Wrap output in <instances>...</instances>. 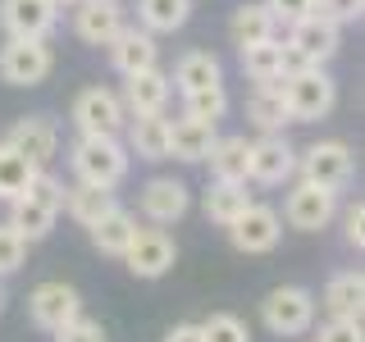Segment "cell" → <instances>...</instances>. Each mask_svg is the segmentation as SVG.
I'll list each match as a JSON object with an SVG mask.
<instances>
[{"instance_id":"1","label":"cell","mask_w":365,"mask_h":342,"mask_svg":"<svg viewBox=\"0 0 365 342\" xmlns=\"http://www.w3.org/2000/svg\"><path fill=\"white\" fill-rule=\"evenodd\" d=\"M338 83L319 64H302L297 73H283V105H288L292 123H315L334 110Z\"/></svg>"},{"instance_id":"2","label":"cell","mask_w":365,"mask_h":342,"mask_svg":"<svg viewBox=\"0 0 365 342\" xmlns=\"http://www.w3.org/2000/svg\"><path fill=\"white\" fill-rule=\"evenodd\" d=\"M68 160H73L78 182H96V187H114L128 174V151L119 146V137H83Z\"/></svg>"},{"instance_id":"3","label":"cell","mask_w":365,"mask_h":342,"mask_svg":"<svg viewBox=\"0 0 365 342\" xmlns=\"http://www.w3.org/2000/svg\"><path fill=\"white\" fill-rule=\"evenodd\" d=\"M51 46L46 37H9L5 51H0V78L9 87H37L51 73Z\"/></svg>"},{"instance_id":"4","label":"cell","mask_w":365,"mask_h":342,"mask_svg":"<svg viewBox=\"0 0 365 342\" xmlns=\"http://www.w3.org/2000/svg\"><path fill=\"white\" fill-rule=\"evenodd\" d=\"M260 319H265L269 333L297 338L315 324V296L306 288H274L265 301H260Z\"/></svg>"},{"instance_id":"5","label":"cell","mask_w":365,"mask_h":342,"mask_svg":"<svg viewBox=\"0 0 365 342\" xmlns=\"http://www.w3.org/2000/svg\"><path fill=\"white\" fill-rule=\"evenodd\" d=\"M73 123L83 137H114L128 123V114H123V100L110 87H87L73 100Z\"/></svg>"},{"instance_id":"6","label":"cell","mask_w":365,"mask_h":342,"mask_svg":"<svg viewBox=\"0 0 365 342\" xmlns=\"http://www.w3.org/2000/svg\"><path fill=\"white\" fill-rule=\"evenodd\" d=\"M228 237H233V247L247 251V256H265V251L279 247L283 219H279V210H269V205H256V201H251L247 210L237 214L233 224H228Z\"/></svg>"},{"instance_id":"7","label":"cell","mask_w":365,"mask_h":342,"mask_svg":"<svg viewBox=\"0 0 365 342\" xmlns=\"http://www.w3.org/2000/svg\"><path fill=\"white\" fill-rule=\"evenodd\" d=\"M334 210H338V192L319 187V182H306V178L288 192V205H283L288 224L302 228V233H319V228L334 219Z\"/></svg>"},{"instance_id":"8","label":"cell","mask_w":365,"mask_h":342,"mask_svg":"<svg viewBox=\"0 0 365 342\" xmlns=\"http://www.w3.org/2000/svg\"><path fill=\"white\" fill-rule=\"evenodd\" d=\"M288 46L297 55H302L306 64H324V60H334L338 55V23L334 19H324L319 9H311V14H302V19H292V32H288Z\"/></svg>"},{"instance_id":"9","label":"cell","mask_w":365,"mask_h":342,"mask_svg":"<svg viewBox=\"0 0 365 342\" xmlns=\"http://www.w3.org/2000/svg\"><path fill=\"white\" fill-rule=\"evenodd\" d=\"M297 174V151L283 142L279 133H265L260 142H251L247 151V178L260 182V187H274V182Z\"/></svg>"},{"instance_id":"10","label":"cell","mask_w":365,"mask_h":342,"mask_svg":"<svg viewBox=\"0 0 365 342\" xmlns=\"http://www.w3.org/2000/svg\"><path fill=\"white\" fill-rule=\"evenodd\" d=\"M28 315H32L37 328L55 333V328H64L73 315H83V296H78V288H68V283H41V288H32V296H28Z\"/></svg>"},{"instance_id":"11","label":"cell","mask_w":365,"mask_h":342,"mask_svg":"<svg viewBox=\"0 0 365 342\" xmlns=\"http://www.w3.org/2000/svg\"><path fill=\"white\" fill-rule=\"evenodd\" d=\"M5 146H9V151H19L28 165L46 169L55 160V151H60V128H55L46 114H32V119H19L14 128H9Z\"/></svg>"},{"instance_id":"12","label":"cell","mask_w":365,"mask_h":342,"mask_svg":"<svg viewBox=\"0 0 365 342\" xmlns=\"http://www.w3.org/2000/svg\"><path fill=\"white\" fill-rule=\"evenodd\" d=\"M123 260H128V269L137 279H165L174 269V242L160 228H137L128 251H123Z\"/></svg>"},{"instance_id":"13","label":"cell","mask_w":365,"mask_h":342,"mask_svg":"<svg viewBox=\"0 0 365 342\" xmlns=\"http://www.w3.org/2000/svg\"><path fill=\"white\" fill-rule=\"evenodd\" d=\"M302 174L306 182H319V187H347L351 182V146L347 142H315L311 151L302 155Z\"/></svg>"},{"instance_id":"14","label":"cell","mask_w":365,"mask_h":342,"mask_svg":"<svg viewBox=\"0 0 365 342\" xmlns=\"http://www.w3.org/2000/svg\"><path fill=\"white\" fill-rule=\"evenodd\" d=\"M55 19H60V9L51 0H0V28L9 37H46Z\"/></svg>"},{"instance_id":"15","label":"cell","mask_w":365,"mask_h":342,"mask_svg":"<svg viewBox=\"0 0 365 342\" xmlns=\"http://www.w3.org/2000/svg\"><path fill=\"white\" fill-rule=\"evenodd\" d=\"M110 60H114V68H119L123 78H128V73H142V68H155L160 46H155V37L146 28H119L114 41H110Z\"/></svg>"},{"instance_id":"16","label":"cell","mask_w":365,"mask_h":342,"mask_svg":"<svg viewBox=\"0 0 365 342\" xmlns=\"http://www.w3.org/2000/svg\"><path fill=\"white\" fill-rule=\"evenodd\" d=\"M187 205H192V192L182 187L178 178H151L142 187V214L151 224H174L187 214Z\"/></svg>"},{"instance_id":"17","label":"cell","mask_w":365,"mask_h":342,"mask_svg":"<svg viewBox=\"0 0 365 342\" xmlns=\"http://www.w3.org/2000/svg\"><path fill=\"white\" fill-rule=\"evenodd\" d=\"M78 37L87 46H110L114 32L123 28V14L114 0H78V19H73Z\"/></svg>"},{"instance_id":"18","label":"cell","mask_w":365,"mask_h":342,"mask_svg":"<svg viewBox=\"0 0 365 342\" xmlns=\"http://www.w3.org/2000/svg\"><path fill=\"white\" fill-rule=\"evenodd\" d=\"M215 142V123L205 119H192L182 114L178 123H169V160H182V165H201L205 151Z\"/></svg>"},{"instance_id":"19","label":"cell","mask_w":365,"mask_h":342,"mask_svg":"<svg viewBox=\"0 0 365 342\" xmlns=\"http://www.w3.org/2000/svg\"><path fill=\"white\" fill-rule=\"evenodd\" d=\"M119 100H123V110H133V114H155V110H165V100H169V78L160 73V68L128 73Z\"/></svg>"},{"instance_id":"20","label":"cell","mask_w":365,"mask_h":342,"mask_svg":"<svg viewBox=\"0 0 365 342\" xmlns=\"http://www.w3.org/2000/svg\"><path fill=\"white\" fill-rule=\"evenodd\" d=\"M128 146H133L137 160H169V119H165V110H155V114H133Z\"/></svg>"},{"instance_id":"21","label":"cell","mask_w":365,"mask_h":342,"mask_svg":"<svg viewBox=\"0 0 365 342\" xmlns=\"http://www.w3.org/2000/svg\"><path fill=\"white\" fill-rule=\"evenodd\" d=\"M55 214L60 210H51V205L37 201L32 192H23V197L9 201V228H14L23 242H41V237L55 228Z\"/></svg>"},{"instance_id":"22","label":"cell","mask_w":365,"mask_h":342,"mask_svg":"<svg viewBox=\"0 0 365 342\" xmlns=\"http://www.w3.org/2000/svg\"><path fill=\"white\" fill-rule=\"evenodd\" d=\"M247 119L260 133H283V123H292L288 105H283V78L279 83H256V91L247 100Z\"/></svg>"},{"instance_id":"23","label":"cell","mask_w":365,"mask_h":342,"mask_svg":"<svg viewBox=\"0 0 365 342\" xmlns=\"http://www.w3.org/2000/svg\"><path fill=\"white\" fill-rule=\"evenodd\" d=\"M324 311L334 319H361V311H365V279H361V269H347V274H334V279H329Z\"/></svg>"},{"instance_id":"24","label":"cell","mask_w":365,"mask_h":342,"mask_svg":"<svg viewBox=\"0 0 365 342\" xmlns=\"http://www.w3.org/2000/svg\"><path fill=\"white\" fill-rule=\"evenodd\" d=\"M133 233H137V219L128 210H106L96 224H91V242H96V251L101 256H123L128 251V242H133Z\"/></svg>"},{"instance_id":"25","label":"cell","mask_w":365,"mask_h":342,"mask_svg":"<svg viewBox=\"0 0 365 342\" xmlns=\"http://www.w3.org/2000/svg\"><path fill=\"white\" fill-rule=\"evenodd\" d=\"M247 151L251 142L247 137H215L205 160H210V174L224 182H247Z\"/></svg>"},{"instance_id":"26","label":"cell","mask_w":365,"mask_h":342,"mask_svg":"<svg viewBox=\"0 0 365 342\" xmlns=\"http://www.w3.org/2000/svg\"><path fill=\"white\" fill-rule=\"evenodd\" d=\"M274 19L269 5H256V0H247V5L233 9V19H228V37L233 46H251V41H269L274 37Z\"/></svg>"},{"instance_id":"27","label":"cell","mask_w":365,"mask_h":342,"mask_svg":"<svg viewBox=\"0 0 365 342\" xmlns=\"http://www.w3.org/2000/svg\"><path fill=\"white\" fill-rule=\"evenodd\" d=\"M114 205H119V201H114V192H110V187H96V182H78V187L64 197L68 219L83 224V228H91L106 210H114Z\"/></svg>"},{"instance_id":"28","label":"cell","mask_w":365,"mask_h":342,"mask_svg":"<svg viewBox=\"0 0 365 342\" xmlns=\"http://www.w3.org/2000/svg\"><path fill=\"white\" fill-rule=\"evenodd\" d=\"M251 205V192L242 187V182H224V178H215L210 187H205V214H210L220 228H228Z\"/></svg>"},{"instance_id":"29","label":"cell","mask_w":365,"mask_h":342,"mask_svg":"<svg viewBox=\"0 0 365 342\" xmlns=\"http://www.w3.org/2000/svg\"><path fill=\"white\" fill-rule=\"evenodd\" d=\"M242 51V73L251 83H279L283 78V46L279 41H251V46H237Z\"/></svg>"},{"instance_id":"30","label":"cell","mask_w":365,"mask_h":342,"mask_svg":"<svg viewBox=\"0 0 365 342\" xmlns=\"http://www.w3.org/2000/svg\"><path fill=\"white\" fill-rule=\"evenodd\" d=\"M169 83H178V91H201V87L224 83V73H220V60H215V55L187 51V55L174 64V78H169Z\"/></svg>"},{"instance_id":"31","label":"cell","mask_w":365,"mask_h":342,"mask_svg":"<svg viewBox=\"0 0 365 342\" xmlns=\"http://www.w3.org/2000/svg\"><path fill=\"white\" fill-rule=\"evenodd\" d=\"M192 14V0H137V19L146 32H174Z\"/></svg>"},{"instance_id":"32","label":"cell","mask_w":365,"mask_h":342,"mask_svg":"<svg viewBox=\"0 0 365 342\" xmlns=\"http://www.w3.org/2000/svg\"><path fill=\"white\" fill-rule=\"evenodd\" d=\"M32 174H37V165H28L19 151H9L5 142H0V201H14L28 192Z\"/></svg>"},{"instance_id":"33","label":"cell","mask_w":365,"mask_h":342,"mask_svg":"<svg viewBox=\"0 0 365 342\" xmlns=\"http://www.w3.org/2000/svg\"><path fill=\"white\" fill-rule=\"evenodd\" d=\"M182 100H187V114H192V119H205V123L224 119V110H228V91H224V83L201 87V91H182Z\"/></svg>"},{"instance_id":"34","label":"cell","mask_w":365,"mask_h":342,"mask_svg":"<svg viewBox=\"0 0 365 342\" xmlns=\"http://www.w3.org/2000/svg\"><path fill=\"white\" fill-rule=\"evenodd\" d=\"M201 342H251V333L237 315H210L201 324Z\"/></svg>"},{"instance_id":"35","label":"cell","mask_w":365,"mask_h":342,"mask_svg":"<svg viewBox=\"0 0 365 342\" xmlns=\"http://www.w3.org/2000/svg\"><path fill=\"white\" fill-rule=\"evenodd\" d=\"M23 256H28V242H23L9 224H0V279H5V274H14L23 265Z\"/></svg>"},{"instance_id":"36","label":"cell","mask_w":365,"mask_h":342,"mask_svg":"<svg viewBox=\"0 0 365 342\" xmlns=\"http://www.w3.org/2000/svg\"><path fill=\"white\" fill-rule=\"evenodd\" d=\"M55 342H106V328H101L96 319L73 315L64 328H55Z\"/></svg>"},{"instance_id":"37","label":"cell","mask_w":365,"mask_h":342,"mask_svg":"<svg viewBox=\"0 0 365 342\" xmlns=\"http://www.w3.org/2000/svg\"><path fill=\"white\" fill-rule=\"evenodd\" d=\"M315 9L334 23H356L365 14V0H315Z\"/></svg>"},{"instance_id":"38","label":"cell","mask_w":365,"mask_h":342,"mask_svg":"<svg viewBox=\"0 0 365 342\" xmlns=\"http://www.w3.org/2000/svg\"><path fill=\"white\" fill-rule=\"evenodd\" d=\"M319 342H365V328L361 319H334L319 328Z\"/></svg>"},{"instance_id":"39","label":"cell","mask_w":365,"mask_h":342,"mask_svg":"<svg viewBox=\"0 0 365 342\" xmlns=\"http://www.w3.org/2000/svg\"><path fill=\"white\" fill-rule=\"evenodd\" d=\"M265 5H269V14H274V19L292 23V19L311 14V9H315V0H265Z\"/></svg>"},{"instance_id":"40","label":"cell","mask_w":365,"mask_h":342,"mask_svg":"<svg viewBox=\"0 0 365 342\" xmlns=\"http://www.w3.org/2000/svg\"><path fill=\"white\" fill-rule=\"evenodd\" d=\"M342 224H347V242L361 251V247H365V205H361V201H356V205H347Z\"/></svg>"},{"instance_id":"41","label":"cell","mask_w":365,"mask_h":342,"mask_svg":"<svg viewBox=\"0 0 365 342\" xmlns=\"http://www.w3.org/2000/svg\"><path fill=\"white\" fill-rule=\"evenodd\" d=\"M165 342H201V324H174L165 333Z\"/></svg>"},{"instance_id":"42","label":"cell","mask_w":365,"mask_h":342,"mask_svg":"<svg viewBox=\"0 0 365 342\" xmlns=\"http://www.w3.org/2000/svg\"><path fill=\"white\" fill-rule=\"evenodd\" d=\"M51 5H55V9H64V5H78V0H51Z\"/></svg>"},{"instance_id":"43","label":"cell","mask_w":365,"mask_h":342,"mask_svg":"<svg viewBox=\"0 0 365 342\" xmlns=\"http://www.w3.org/2000/svg\"><path fill=\"white\" fill-rule=\"evenodd\" d=\"M0 306H5V292H0Z\"/></svg>"}]
</instances>
